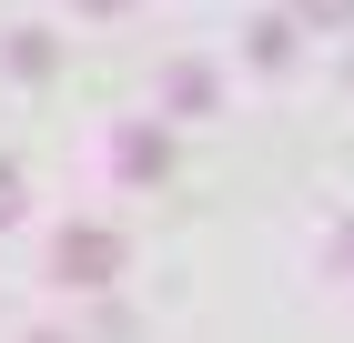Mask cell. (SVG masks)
Masks as SVG:
<instances>
[{
	"mask_svg": "<svg viewBox=\"0 0 354 343\" xmlns=\"http://www.w3.org/2000/svg\"><path fill=\"white\" fill-rule=\"evenodd\" d=\"M91 10H122V0H91Z\"/></svg>",
	"mask_w": 354,
	"mask_h": 343,
	"instance_id": "4",
	"label": "cell"
},
{
	"mask_svg": "<svg viewBox=\"0 0 354 343\" xmlns=\"http://www.w3.org/2000/svg\"><path fill=\"white\" fill-rule=\"evenodd\" d=\"M10 212H21V172L0 161V222H10Z\"/></svg>",
	"mask_w": 354,
	"mask_h": 343,
	"instance_id": "2",
	"label": "cell"
},
{
	"mask_svg": "<svg viewBox=\"0 0 354 343\" xmlns=\"http://www.w3.org/2000/svg\"><path fill=\"white\" fill-rule=\"evenodd\" d=\"M304 10H314V21H344V10H354V0H304Z\"/></svg>",
	"mask_w": 354,
	"mask_h": 343,
	"instance_id": "3",
	"label": "cell"
},
{
	"mask_svg": "<svg viewBox=\"0 0 354 343\" xmlns=\"http://www.w3.org/2000/svg\"><path fill=\"white\" fill-rule=\"evenodd\" d=\"M111 263H122L111 233H61V273H71V283H111Z\"/></svg>",
	"mask_w": 354,
	"mask_h": 343,
	"instance_id": "1",
	"label": "cell"
}]
</instances>
